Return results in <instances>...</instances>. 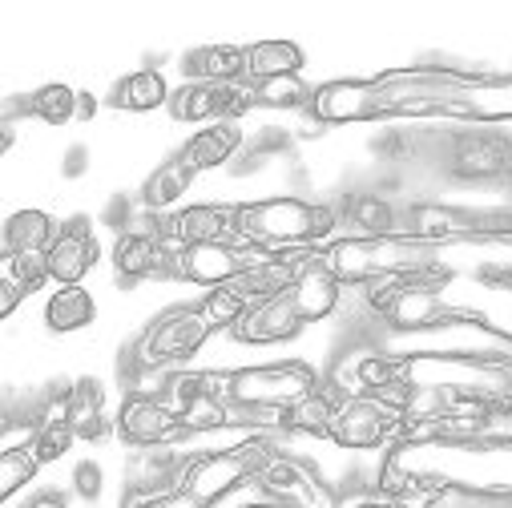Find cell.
Listing matches in <instances>:
<instances>
[{
  "label": "cell",
  "instance_id": "obj_3",
  "mask_svg": "<svg viewBox=\"0 0 512 508\" xmlns=\"http://www.w3.org/2000/svg\"><path fill=\"white\" fill-rule=\"evenodd\" d=\"M335 226H339L335 206L307 202V198H295V194L238 202V238L250 242V246H263L271 254L327 246Z\"/></svg>",
  "mask_w": 512,
  "mask_h": 508
},
{
  "label": "cell",
  "instance_id": "obj_37",
  "mask_svg": "<svg viewBox=\"0 0 512 508\" xmlns=\"http://www.w3.org/2000/svg\"><path fill=\"white\" fill-rule=\"evenodd\" d=\"M367 508H424V500H400V496H379V492H371Z\"/></svg>",
  "mask_w": 512,
  "mask_h": 508
},
{
  "label": "cell",
  "instance_id": "obj_11",
  "mask_svg": "<svg viewBox=\"0 0 512 508\" xmlns=\"http://www.w3.org/2000/svg\"><path fill=\"white\" fill-rule=\"evenodd\" d=\"M117 436L130 448H174L186 440L182 416L162 396H138L130 392L117 408Z\"/></svg>",
  "mask_w": 512,
  "mask_h": 508
},
{
  "label": "cell",
  "instance_id": "obj_33",
  "mask_svg": "<svg viewBox=\"0 0 512 508\" xmlns=\"http://www.w3.org/2000/svg\"><path fill=\"white\" fill-rule=\"evenodd\" d=\"M73 492L81 496V500H101V492H105V468L97 464V460H81L77 468H73Z\"/></svg>",
  "mask_w": 512,
  "mask_h": 508
},
{
  "label": "cell",
  "instance_id": "obj_35",
  "mask_svg": "<svg viewBox=\"0 0 512 508\" xmlns=\"http://www.w3.org/2000/svg\"><path fill=\"white\" fill-rule=\"evenodd\" d=\"M25 299H29V291H25V287H21V283H17L9 271H0V315L9 319V315H13V311L25 303Z\"/></svg>",
  "mask_w": 512,
  "mask_h": 508
},
{
  "label": "cell",
  "instance_id": "obj_40",
  "mask_svg": "<svg viewBox=\"0 0 512 508\" xmlns=\"http://www.w3.org/2000/svg\"><path fill=\"white\" fill-rule=\"evenodd\" d=\"M246 508H275V504H267V500H259V504H246Z\"/></svg>",
  "mask_w": 512,
  "mask_h": 508
},
{
  "label": "cell",
  "instance_id": "obj_19",
  "mask_svg": "<svg viewBox=\"0 0 512 508\" xmlns=\"http://www.w3.org/2000/svg\"><path fill=\"white\" fill-rule=\"evenodd\" d=\"M238 146H242V130H238V125H234V121H214V125L198 130V134L178 150V158H182L194 174H202V170L226 166V162L238 154Z\"/></svg>",
  "mask_w": 512,
  "mask_h": 508
},
{
  "label": "cell",
  "instance_id": "obj_2",
  "mask_svg": "<svg viewBox=\"0 0 512 508\" xmlns=\"http://www.w3.org/2000/svg\"><path fill=\"white\" fill-rule=\"evenodd\" d=\"M400 388H444L464 400L512 408V355L508 351H408L400 355Z\"/></svg>",
  "mask_w": 512,
  "mask_h": 508
},
{
  "label": "cell",
  "instance_id": "obj_17",
  "mask_svg": "<svg viewBox=\"0 0 512 508\" xmlns=\"http://www.w3.org/2000/svg\"><path fill=\"white\" fill-rule=\"evenodd\" d=\"M69 424H73L77 440H89V444H97L109 432H117V424L105 412V388H101V379L81 375L77 384L69 388Z\"/></svg>",
  "mask_w": 512,
  "mask_h": 508
},
{
  "label": "cell",
  "instance_id": "obj_7",
  "mask_svg": "<svg viewBox=\"0 0 512 508\" xmlns=\"http://www.w3.org/2000/svg\"><path fill=\"white\" fill-rule=\"evenodd\" d=\"M214 335V327L206 323V315L194 307H170L158 319L146 323V331L138 335L134 351H130V371H166L190 355H198L206 347V339Z\"/></svg>",
  "mask_w": 512,
  "mask_h": 508
},
{
  "label": "cell",
  "instance_id": "obj_6",
  "mask_svg": "<svg viewBox=\"0 0 512 508\" xmlns=\"http://www.w3.org/2000/svg\"><path fill=\"white\" fill-rule=\"evenodd\" d=\"M319 384H323L319 371L303 359L234 367V371H222V400L238 404V408H275V412H283L295 400H303L307 392H315Z\"/></svg>",
  "mask_w": 512,
  "mask_h": 508
},
{
  "label": "cell",
  "instance_id": "obj_22",
  "mask_svg": "<svg viewBox=\"0 0 512 508\" xmlns=\"http://www.w3.org/2000/svg\"><path fill=\"white\" fill-rule=\"evenodd\" d=\"M170 85L162 77V69H138L130 77H121L109 93V105L113 109H125V113H154L162 105H170Z\"/></svg>",
  "mask_w": 512,
  "mask_h": 508
},
{
  "label": "cell",
  "instance_id": "obj_25",
  "mask_svg": "<svg viewBox=\"0 0 512 508\" xmlns=\"http://www.w3.org/2000/svg\"><path fill=\"white\" fill-rule=\"evenodd\" d=\"M61 226L53 214L45 210H17L5 222V254H21V250H49L57 242Z\"/></svg>",
  "mask_w": 512,
  "mask_h": 508
},
{
  "label": "cell",
  "instance_id": "obj_26",
  "mask_svg": "<svg viewBox=\"0 0 512 508\" xmlns=\"http://www.w3.org/2000/svg\"><path fill=\"white\" fill-rule=\"evenodd\" d=\"M97 319V303L85 287H57L45 303V327L57 331V335H69V331H81Z\"/></svg>",
  "mask_w": 512,
  "mask_h": 508
},
{
  "label": "cell",
  "instance_id": "obj_31",
  "mask_svg": "<svg viewBox=\"0 0 512 508\" xmlns=\"http://www.w3.org/2000/svg\"><path fill=\"white\" fill-rule=\"evenodd\" d=\"M5 271L33 295L41 291L45 283H53L49 275V259H45V250H21V254H5Z\"/></svg>",
  "mask_w": 512,
  "mask_h": 508
},
{
  "label": "cell",
  "instance_id": "obj_15",
  "mask_svg": "<svg viewBox=\"0 0 512 508\" xmlns=\"http://www.w3.org/2000/svg\"><path fill=\"white\" fill-rule=\"evenodd\" d=\"M303 315L291 299V291L275 295V299H263V303H250V311L238 319V327L230 331L238 343L246 347H271V343H287L303 331Z\"/></svg>",
  "mask_w": 512,
  "mask_h": 508
},
{
  "label": "cell",
  "instance_id": "obj_36",
  "mask_svg": "<svg viewBox=\"0 0 512 508\" xmlns=\"http://www.w3.org/2000/svg\"><path fill=\"white\" fill-rule=\"evenodd\" d=\"M85 170H89V150H85V146H69L61 174H65V178H81Z\"/></svg>",
  "mask_w": 512,
  "mask_h": 508
},
{
  "label": "cell",
  "instance_id": "obj_18",
  "mask_svg": "<svg viewBox=\"0 0 512 508\" xmlns=\"http://www.w3.org/2000/svg\"><path fill=\"white\" fill-rule=\"evenodd\" d=\"M339 408V392L327 384L307 392L303 400H295L291 408H283V436H315V440H331V420Z\"/></svg>",
  "mask_w": 512,
  "mask_h": 508
},
{
  "label": "cell",
  "instance_id": "obj_4",
  "mask_svg": "<svg viewBox=\"0 0 512 508\" xmlns=\"http://www.w3.org/2000/svg\"><path fill=\"white\" fill-rule=\"evenodd\" d=\"M432 246L436 242H420L412 234H383V238L347 234V238H331L319 254H323L327 271L343 287H363V283L383 279V275L432 271Z\"/></svg>",
  "mask_w": 512,
  "mask_h": 508
},
{
  "label": "cell",
  "instance_id": "obj_38",
  "mask_svg": "<svg viewBox=\"0 0 512 508\" xmlns=\"http://www.w3.org/2000/svg\"><path fill=\"white\" fill-rule=\"evenodd\" d=\"M97 113V97L93 93H77V121H89Z\"/></svg>",
  "mask_w": 512,
  "mask_h": 508
},
{
  "label": "cell",
  "instance_id": "obj_39",
  "mask_svg": "<svg viewBox=\"0 0 512 508\" xmlns=\"http://www.w3.org/2000/svg\"><path fill=\"white\" fill-rule=\"evenodd\" d=\"M29 508H65V500H61V496H41V500L29 504Z\"/></svg>",
  "mask_w": 512,
  "mask_h": 508
},
{
  "label": "cell",
  "instance_id": "obj_30",
  "mask_svg": "<svg viewBox=\"0 0 512 508\" xmlns=\"http://www.w3.org/2000/svg\"><path fill=\"white\" fill-rule=\"evenodd\" d=\"M37 472H41V460L33 448H5L0 452V496L13 500L25 484H33Z\"/></svg>",
  "mask_w": 512,
  "mask_h": 508
},
{
  "label": "cell",
  "instance_id": "obj_23",
  "mask_svg": "<svg viewBox=\"0 0 512 508\" xmlns=\"http://www.w3.org/2000/svg\"><path fill=\"white\" fill-rule=\"evenodd\" d=\"M303 69V49L295 41H254L246 45V81L295 77Z\"/></svg>",
  "mask_w": 512,
  "mask_h": 508
},
{
  "label": "cell",
  "instance_id": "obj_28",
  "mask_svg": "<svg viewBox=\"0 0 512 508\" xmlns=\"http://www.w3.org/2000/svg\"><path fill=\"white\" fill-rule=\"evenodd\" d=\"M254 85V105L263 109H303L311 105L315 89L295 73V77H271V81H250Z\"/></svg>",
  "mask_w": 512,
  "mask_h": 508
},
{
  "label": "cell",
  "instance_id": "obj_14",
  "mask_svg": "<svg viewBox=\"0 0 512 508\" xmlns=\"http://www.w3.org/2000/svg\"><path fill=\"white\" fill-rule=\"evenodd\" d=\"M49 259V275L57 287H81V279L97 267L101 259V246H97V234H93V222L89 218H69L57 234V242L45 250Z\"/></svg>",
  "mask_w": 512,
  "mask_h": 508
},
{
  "label": "cell",
  "instance_id": "obj_10",
  "mask_svg": "<svg viewBox=\"0 0 512 508\" xmlns=\"http://www.w3.org/2000/svg\"><path fill=\"white\" fill-rule=\"evenodd\" d=\"M254 488H259V496L275 508H339V492L307 460L287 456L283 448L267 460Z\"/></svg>",
  "mask_w": 512,
  "mask_h": 508
},
{
  "label": "cell",
  "instance_id": "obj_9",
  "mask_svg": "<svg viewBox=\"0 0 512 508\" xmlns=\"http://www.w3.org/2000/svg\"><path fill=\"white\" fill-rule=\"evenodd\" d=\"M275 259L271 250L263 246H250V242H202V246H178L174 259H170V279L178 283H194V287H226L238 275H246L250 267H259Z\"/></svg>",
  "mask_w": 512,
  "mask_h": 508
},
{
  "label": "cell",
  "instance_id": "obj_32",
  "mask_svg": "<svg viewBox=\"0 0 512 508\" xmlns=\"http://www.w3.org/2000/svg\"><path fill=\"white\" fill-rule=\"evenodd\" d=\"M73 444H77V432H73L69 420H41V432L33 440V452H37V460L45 468V464H57Z\"/></svg>",
  "mask_w": 512,
  "mask_h": 508
},
{
  "label": "cell",
  "instance_id": "obj_27",
  "mask_svg": "<svg viewBox=\"0 0 512 508\" xmlns=\"http://www.w3.org/2000/svg\"><path fill=\"white\" fill-rule=\"evenodd\" d=\"M21 105H25V113L41 117L45 125H69V121H77V89L61 85V81L41 85V89L29 93Z\"/></svg>",
  "mask_w": 512,
  "mask_h": 508
},
{
  "label": "cell",
  "instance_id": "obj_21",
  "mask_svg": "<svg viewBox=\"0 0 512 508\" xmlns=\"http://www.w3.org/2000/svg\"><path fill=\"white\" fill-rule=\"evenodd\" d=\"M343 218L355 226V234H367V238L400 234V206L379 190H359L343 198Z\"/></svg>",
  "mask_w": 512,
  "mask_h": 508
},
{
  "label": "cell",
  "instance_id": "obj_12",
  "mask_svg": "<svg viewBox=\"0 0 512 508\" xmlns=\"http://www.w3.org/2000/svg\"><path fill=\"white\" fill-rule=\"evenodd\" d=\"M448 174L460 182H512V142L488 130L460 134L448 150Z\"/></svg>",
  "mask_w": 512,
  "mask_h": 508
},
{
  "label": "cell",
  "instance_id": "obj_29",
  "mask_svg": "<svg viewBox=\"0 0 512 508\" xmlns=\"http://www.w3.org/2000/svg\"><path fill=\"white\" fill-rule=\"evenodd\" d=\"M198 311L206 315V323H210L214 335H218V331H234L238 319L250 311V303H246L234 287H214V291H206V295L198 299Z\"/></svg>",
  "mask_w": 512,
  "mask_h": 508
},
{
  "label": "cell",
  "instance_id": "obj_16",
  "mask_svg": "<svg viewBox=\"0 0 512 508\" xmlns=\"http://www.w3.org/2000/svg\"><path fill=\"white\" fill-rule=\"evenodd\" d=\"M319 250H323V246H319ZM319 250H315V259L303 267V275L295 279V287H291V299H295L303 323H323V319H331V315L339 311V303H343V283L327 271V263H323Z\"/></svg>",
  "mask_w": 512,
  "mask_h": 508
},
{
  "label": "cell",
  "instance_id": "obj_20",
  "mask_svg": "<svg viewBox=\"0 0 512 508\" xmlns=\"http://www.w3.org/2000/svg\"><path fill=\"white\" fill-rule=\"evenodd\" d=\"M186 81H214V85H238L246 81V49L238 45H206L182 57Z\"/></svg>",
  "mask_w": 512,
  "mask_h": 508
},
{
  "label": "cell",
  "instance_id": "obj_8",
  "mask_svg": "<svg viewBox=\"0 0 512 508\" xmlns=\"http://www.w3.org/2000/svg\"><path fill=\"white\" fill-rule=\"evenodd\" d=\"M404 440V408L388 396H343L331 420V444L343 452L392 448Z\"/></svg>",
  "mask_w": 512,
  "mask_h": 508
},
{
  "label": "cell",
  "instance_id": "obj_13",
  "mask_svg": "<svg viewBox=\"0 0 512 508\" xmlns=\"http://www.w3.org/2000/svg\"><path fill=\"white\" fill-rule=\"evenodd\" d=\"M174 246L162 234H150L142 226H130L113 242V271L121 283H142V279H170Z\"/></svg>",
  "mask_w": 512,
  "mask_h": 508
},
{
  "label": "cell",
  "instance_id": "obj_1",
  "mask_svg": "<svg viewBox=\"0 0 512 508\" xmlns=\"http://www.w3.org/2000/svg\"><path fill=\"white\" fill-rule=\"evenodd\" d=\"M307 117L319 125H363L392 117H448L468 125L512 121V73H464L448 65L383 69L367 81H327Z\"/></svg>",
  "mask_w": 512,
  "mask_h": 508
},
{
  "label": "cell",
  "instance_id": "obj_34",
  "mask_svg": "<svg viewBox=\"0 0 512 508\" xmlns=\"http://www.w3.org/2000/svg\"><path fill=\"white\" fill-rule=\"evenodd\" d=\"M121 508H206L202 500H194L190 492L174 488V492H162V496H146V500H134V496H125Z\"/></svg>",
  "mask_w": 512,
  "mask_h": 508
},
{
  "label": "cell",
  "instance_id": "obj_24",
  "mask_svg": "<svg viewBox=\"0 0 512 508\" xmlns=\"http://www.w3.org/2000/svg\"><path fill=\"white\" fill-rule=\"evenodd\" d=\"M190 186H194V170L174 154L170 162H162V166L146 178V186H142V206L154 210V214H166L170 206H178V202L190 194Z\"/></svg>",
  "mask_w": 512,
  "mask_h": 508
},
{
  "label": "cell",
  "instance_id": "obj_5",
  "mask_svg": "<svg viewBox=\"0 0 512 508\" xmlns=\"http://www.w3.org/2000/svg\"><path fill=\"white\" fill-rule=\"evenodd\" d=\"M279 452L271 432H259L250 440H238L230 448H202V452H186L182 468H178V488L190 492L194 500H202L206 508H214L218 500H226L230 492H238L242 484H254L259 472L267 468V460Z\"/></svg>",
  "mask_w": 512,
  "mask_h": 508
}]
</instances>
